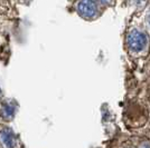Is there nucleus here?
Instances as JSON below:
<instances>
[{"instance_id": "obj_2", "label": "nucleus", "mask_w": 150, "mask_h": 148, "mask_svg": "<svg viewBox=\"0 0 150 148\" xmlns=\"http://www.w3.org/2000/svg\"><path fill=\"white\" fill-rule=\"evenodd\" d=\"M77 13L83 18H93L98 13L96 3L94 0H81L77 3Z\"/></svg>"}, {"instance_id": "obj_3", "label": "nucleus", "mask_w": 150, "mask_h": 148, "mask_svg": "<svg viewBox=\"0 0 150 148\" xmlns=\"http://www.w3.org/2000/svg\"><path fill=\"white\" fill-rule=\"evenodd\" d=\"M2 138H4V142H6L8 147H13V138L9 135V133H4V134H2Z\"/></svg>"}, {"instance_id": "obj_1", "label": "nucleus", "mask_w": 150, "mask_h": 148, "mask_svg": "<svg viewBox=\"0 0 150 148\" xmlns=\"http://www.w3.org/2000/svg\"><path fill=\"white\" fill-rule=\"evenodd\" d=\"M148 43V38L144 35V32L137 30V29H133L131 30L128 36H127V43H128V47L132 50V51H141L144 47L147 46Z\"/></svg>"}, {"instance_id": "obj_5", "label": "nucleus", "mask_w": 150, "mask_h": 148, "mask_svg": "<svg viewBox=\"0 0 150 148\" xmlns=\"http://www.w3.org/2000/svg\"><path fill=\"white\" fill-rule=\"evenodd\" d=\"M140 148H150V144H148V142H144V144H142V145L140 146Z\"/></svg>"}, {"instance_id": "obj_7", "label": "nucleus", "mask_w": 150, "mask_h": 148, "mask_svg": "<svg viewBox=\"0 0 150 148\" xmlns=\"http://www.w3.org/2000/svg\"><path fill=\"white\" fill-rule=\"evenodd\" d=\"M147 21H148V25L150 26V13H148V16H147Z\"/></svg>"}, {"instance_id": "obj_6", "label": "nucleus", "mask_w": 150, "mask_h": 148, "mask_svg": "<svg viewBox=\"0 0 150 148\" xmlns=\"http://www.w3.org/2000/svg\"><path fill=\"white\" fill-rule=\"evenodd\" d=\"M100 2H102V3H110L111 2V0H99Z\"/></svg>"}, {"instance_id": "obj_4", "label": "nucleus", "mask_w": 150, "mask_h": 148, "mask_svg": "<svg viewBox=\"0 0 150 148\" xmlns=\"http://www.w3.org/2000/svg\"><path fill=\"white\" fill-rule=\"evenodd\" d=\"M132 2L136 3V5H141L144 2V0H132Z\"/></svg>"}]
</instances>
